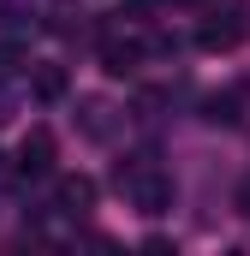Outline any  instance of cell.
<instances>
[{
    "mask_svg": "<svg viewBox=\"0 0 250 256\" xmlns=\"http://www.w3.org/2000/svg\"><path fill=\"white\" fill-rule=\"evenodd\" d=\"M114 185L125 191V202L137 208V214H167L173 208V179L149 161V155H131L114 167Z\"/></svg>",
    "mask_w": 250,
    "mask_h": 256,
    "instance_id": "6da1fadb",
    "label": "cell"
},
{
    "mask_svg": "<svg viewBox=\"0 0 250 256\" xmlns=\"http://www.w3.org/2000/svg\"><path fill=\"white\" fill-rule=\"evenodd\" d=\"M244 30H250L244 6H238V0H226V6H214V12L196 24V48H202V54H232V48L244 42Z\"/></svg>",
    "mask_w": 250,
    "mask_h": 256,
    "instance_id": "7a4b0ae2",
    "label": "cell"
},
{
    "mask_svg": "<svg viewBox=\"0 0 250 256\" xmlns=\"http://www.w3.org/2000/svg\"><path fill=\"white\" fill-rule=\"evenodd\" d=\"M24 179H48L54 173V131L48 126H30L24 131V143H18V161H12Z\"/></svg>",
    "mask_w": 250,
    "mask_h": 256,
    "instance_id": "3957f363",
    "label": "cell"
},
{
    "mask_svg": "<svg viewBox=\"0 0 250 256\" xmlns=\"http://www.w3.org/2000/svg\"><path fill=\"white\" fill-rule=\"evenodd\" d=\"M78 131H84L90 143H114V131H120V108L102 102V96H84V102H78Z\"/></svg>",
    "mask_w": 250,
    "mask_h": 256,
    "instance_id": "277c9868",
    "label": "cell"
},
{
    "mask_svg": "<svg viewBox=\"0 0 250 256\" xmlns=\"http://www.w3.org/2000/svg\"><path fill=\"white\" fill-rule=\"evenodd\" d=\"M137 66H143V42L137 36H108L102 42V72L108 78H137Z\"/></svg>",
    "mask_w": 250,
    "mask_h": 256,
    "instance_id": "5b68a950",
    "label": "cell"
},
{
    "mask_svg": "<svg viewBox=\"0 0 250 256\" xmlns=\"http://www.w3.org/2000/svg\"><path fill=\"white\" fill-rule=\"evenodd\" d=\"M96 208V179H84V173H72V179H60V214H90Z\"/></svg>",
    "mask_w": 250,
    "mask_h": 256,
    "instance_id": "8992f818",
    "label": "cell"
},
{
    "mask_svg": "<svg viewBox=\"0 0 250 256\" xmlns=\"http://www.w3.org/2000/svg\"><path fill=\"white\" fill-rule=\"evenodd\" d=\"M238 108H244V96L226 90V96H208V102H202V120H208V126H238V120H244Z\"/></svg>",
    "mask_w": 250,
    "mask_h": 256,
    "instance_id": "52a82bcc",
    "label": "cell"
},
{
    "mask_svg": "<svg viewBox=\"0 0 250 256\" xmlns=\"http://www.w3.org/2000/svg\"><path fill=\"white\" fill-rule=\"evenodd\" d=\"M30 96L36 102H60L66 96V66H36L30 72Z\"/></svg>",
    "mask_w": 250,
    "mask_h": 256,
    "instance_id": "ba28073f",
    "label": "cell"
},
{
    "mask_svg": "<svg viewBox=\"0 0 250 256\" xmlns=\"http://www.w3.org/2000/svg\"><path fill=\"white\" fill-rule=\"evenodd\" d=\"M24 66H30V48H24V42H0V84L18 78Z\"/></svg>",
    "mask_w": 250,
    "mask_h": 256,
    "instance_id": "9c48e42d",
    "label": "cell"
},
{
    "mask_svg": "<svg viewBox=\"0 0 250 256\" xmlns=\"http://www.w3.org/2000/svg\"><path fill=\"white\" fill-rule=\"evenodd\" d=\"M238 214H244V220H250V179H244V185H238Z\"/></svg>",
    "mask_w": 250,
    "mask_h": 256,
    "instance_id": "30bf717a",
    "label": "cell"
},
{
    "mask_svg": "<svg viewBox=\"0 0 250 256\" xmlns=\"http://www.w3.org/2000/svg\"><path fill=\"white\" fill-rule=\"evenodd\" d=\"M6 179H12V167H6V155H0V185H6Z\"/></svg>",
    "mask_w": 250,
    "mask_h": 256,
    "instance_id": "8fae6325",
    "label": "cell"
}]
</instances>
